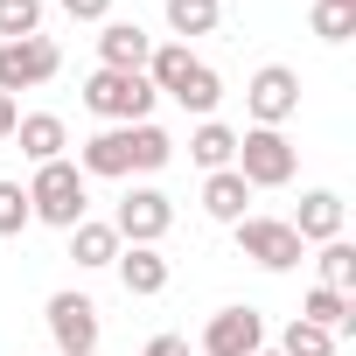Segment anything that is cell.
<instances>
[{"instance_id":"6da1fadb","label":"cell","mask_w":356,"mask_h":356,"mask_svg":"<svg viewBox=\"0 0 356 356\" xmlns=\"http://www.w3.org/2000/svg\"><path fill=\"white\" fill-rule=\"evenodd\" d=\"M175 161V140L154 126V119H140V126H98L84 147H77V175L91 182H126V175H154V168H168Z\"/></svg>"},{"instance_id":"7a4b0ae2","label":"cell","mask_w":356,"mask_h":356,"mask_svg":"<svg viewBox=\"0 0 356 356\" xmlns=\"http://www.w3.org/2000/svg\"><path fill=\"white\" fill-rule=\"evenodd\" d=\"M29 217H35V224H56V231H70V224L91 217V182L77 175L70 154L49 161V168H35V182H29Z\"/></svg>"},{"instance_id":"3957f363","label":"cell","mask_w":356,"mask_h":356,"mask_svg":"<svg viewBox=\"0 0 356 356\" xmlns=\"http://www.w3.org/2000/svg\"><path fill=\"white\" fill-rule=\"evenodd\" d=\"M154 84H147V70H91L84 77V112L91 119H105V126H140V119H154Z\"/></svg>"},{"instance_id":"277c9868","label":"cell","mask_w":356,"mask_h":356,"mask_svg":"<svg viewBox=\"0 0 356 356\" xmlns=\"http://www.w3.org/2000/svg\"><path fill=\"white\" fill-rule=\"evenodd\" d=\"M231 168L245 175L252 196H259V189H286V182H293L300 154H293L286 126H252V133H238V161H231Z\"/></svg>"},{"instance_id":"5b68a950","label":"cell","mask_w":356,"mask_h":356,"mask_svg":"<svg viewBox=\"0 0 356 356\" xmlns=\"http://www.w3.org/2000/svg\"><path fill=\"white\" fill-rule=\"evenodd\" d=\"M231 231H238V252H245L252 266H266V273H293V266L307 259V245L293 238L286 217H238Z\"/></svg>"},{"instance_id":"8992f818","label":"cell","mask_w":356,"mask_h":356,"mask_svg":"<svg viewBox=\"0 0 356 356\" xmlns=\"http://www.w3.org/2000/svg\"><path fill=\"white\" fill-rule=\"evenodd\" d=\"M112 231H119V245H161V238L175 231V203H168L154 182H140V189H126V196H119Z\"/></svg>"},{"instance_id":"52a82bcc","label":"cell","mask_w":356,"mask_h":356,"mask_svg":"<svg viewBox=\"0 0 356 356\" xmlns=\"http://www.w3.org/2000/svg\"><path fill=\"white\" fill-rule=\"evenodd\" d=\"M56 70H63V49H56L49 35H22V42H0V91H8V98H22V91L49 84Z\"/></svg>"},{"instance_id":"ba28073f","label":"cell","mask_w":356,"mask_h":356,"mask_svg":"<svg viewBox=\"0 0 356 356\" xmlns=\"http://www.w3.org/2000/svg\"><path fill=\"white\" fill-rule=\"evenodd\" d=\"M49 335L56 356H98V300L91 293H49Z\"/></svg>"},{"instance_id":"9c48e42d","label":"cell","mask_w":356,"mask_h":356,"mask_svg":"<svg viewBox=\"0 0 356 356\" xmlns=\"http://www.w3.org/2000/svg\"><path fill=\"white\" fill-rule=\"evenodd\" d=\"M245 112H252V126H286V119L300 112V77H293L286 63H266V70L245 84Z\"/></svg>"},{"instance_id":"30bf717a","label":"cell","mask_w":356,"mask_h":356,"mask_svg":"<svg viewBox=\"0 0 356 356\" xmlns=\"http://www.w3.org/2000/svg\"><path fill=\"white\" fill-rule=\"evenodd\" d=\"M266 349V314L259 307H217L203 321V356H259Z\"/></svg>"},{"instance_id":"8fae6325","label":"cell","mask_w":356,"mask_h":356,"mask_svg":"<svg viewBox=\"0 0 356 356\" xmlns=\"http://www.w3.org/2000/svg\"><path fill=\"white\" fill-rule=\"evenodd\" d=\"M119 286L133 293V300H154V293H168V259H161V245H119Z\"/></svg>"},{"instance_id":"7c38bea8","label":"cell","mask_w":356,"mask_h":356,"mask_svg":"<svg viewBox=\"0 0 356 356\" xmlns=\"http://www.w3.org/2000/svg\"><path fill=\"white\" fill-rule=\"evenodd\" d=\"M147 56H154V35H147L140 22H105V35H98V70H147Z\"/></svg>"},{"instance_id":"4fadbf2b","label":"cell","mask_w":356,"mask_h":356,"mask_svg":"<svg viewBox=\"0 0 356 356\" xmlns=\"http://www.w3.org/2000/svg\"><path fill=\"white\" fill-rule=\"evenodd\" d=\"M286 224H293L300 245H328V238H342V196H335V189H307Z\"/></svg>"},{"instance_id":"5bb4252c","label":"cell","mask_w":356,"mask_h":356,"mask_svg":"<svg viewBox=\"0 0 356 356\" xmlns=\"http://www.w3.org/2000/svg\"><path fill=\"white\" fill-rule=\"evenodd\" d=\"M15 140H22V154H29L35 168H49V161H63V147H70V126H63L56 112H22Z\"/></svg>"},{"instance_id":"9a60e30c","label":"cell","mask_w":356,"mask_h":356,"mask_svg":"<svg viewBox=\"0 0 356 356\" xmlns=\"http://www.w3.org/2000/svg\"><path fill=\"white\" fill-rule=\"evenodd\" d=\"M245 203H252V182H245L238 168H217V175H203V210H210L217 224H238V217H252Z\"/></svg>"},{"instance_id":"2e32d148","label":"cell","mask_w":356,"mask_h":356,"mask_svg":"<svg viewBox=\"0 0 356 356\" xmlns=\"http://www.w3.org/2000/svg\"><path fill=\"white\" fill-rule=\"evenodd\" d=\"M168 98L182 105V112H196V119H217V98H224V77H217V70H210V63L196 56V63H189V77L175 84Z\"/></svg>"},{"instance_id":"e0dca14e","label":"cell","mask_w":356,"mask_h":356,"mask_svg":"<svg viewBox=\"0 0 356 356\" xmlns=\"http://www.w3.org/2000/svg\"><path fill=\"white\" fill-rule=\"evenodd\" d=\"M189 161H196L203 175H217V168H231V161H238V133H231L224 119H203V126L189 133Z\"/></svg>"},{"instance_id":"ac0fdd59","label":"cell","mask_w":356,"mask_h":356,"mask_svg":"<svg viewBox=\"0 0 356 356\" xmlns=\"http://www.w3.org/2000/svg\"><path fill=\"white\" fill-rule=\"evenodd\" d=\"M70 259H77L84 273H98V266H112V259H119V231H112V224H98V217H84V224H70Z\"/></svg>"},{"instance_id":"d6986e66","label":"cell","mask_w":356,"mask_h":356,"mask_svg":"<svg viewBox=\"0 0 356 356\" xmlns=\"http://www.w3.org/2000/svg\"><path fill=\"white\" fill-rule=\"evenodd\" d=\"M300 321H314V328H328V335H349V328H356V300L335 293V286H314V293L300 300Z\"/></svg>"},{"instance_id":"ffe728a7","label":"cell","mask_w":356,"mask_h":356,"mask_svg":"<svg viewBox=\"0 0 356 356\" xmlns=\"http://www.w3.org/2000/svg\"><path fill=\"white\" fill-rule=\"evenodd\" d=\"M217 22H224V8H217V0H168V29H175V42L210 35Z\"/></svg>"},{"instance_id":"44dd1931","label":"cell","mask_w":356,"mask_h":356,"mask_svg":"<svg viewBox=\"0 0 356 356\" xmlns=\"http://www.w3.org/2000/svg\"><path fill=\"white\" fill-rule=\"evenodd\" d=\"M314 266H321V286H335V293H349V286H356V245H349V238H328Z\"/></svg>"},{"instance_id":"7402d4cb","label":"cell","mask_w":356,"mask_h":356,"mask_svg":"<svg viewBox=\"0 0 356 356\" xmlns=\"http://www.w3.org/2000/svg\"><path fill=\"white\" fill-rule=\"evenodd\" d=\"M280 356H335V335H328V328H314V321H300V314H293V321H286V328H280Z\"/></svg>"},{"instance_id":"603a6c76","label":"cell","mask_w":356,"mask_h":356,"mask_svg":"<svg viewBox=\"0 0 356 356\" xmlns=\"http://www.w3.org/2000/svg\"><path fill=\"white\" fill-rule=\"evenodd\" d=\"M314 35L321 42H349L356 35V0H314Z\"/></svg>"},{"instance_id":"cb8c5ba5","label":"cell","mask_w":356,"mask_h":356,"mask_svg":"<svg viewBox=\"0 0 356 356\" xmlns=\"http://www.w3.org/2000/svg\"><path fill=\"white\" fill-rule=\"evenodd\" d=\"M42 35V0H0V42Z\"/></svg>"},{"instance_id":"d4e9b609","label":"cell","mask_w":356,"mask_h":356,"mask_svg":"<svg viewBox=\"0 0 356 356\" xmlns=\"http://www.w3.org/2000/svg\"><path fill=\"white\" fill-rule=\"evenodd\" d=\"M29 224V182H0V238H22Z\"/></svg>"},{"instance_id":"484cf974","label":"cell","mask_w":356,"mask_h":356,"mask_svg":"<svg viewBox=\"0 0 356 356\" xmlns=\"http://www.w3.org/2000/svg\"><path fill=\"white\" fill-rule=\"evenodd\" d=\"M70 22H112V0H56Z\"/></svg>"},{"instance_id":"4316f807","label":"cell","mask_w":356,"mask_h":356,"mask_svg":"<svg viewBox=\"0 0 356 356\" xmlns=\"http://www.w3.org/2000/svg\"><path fill=\"white\" fill-rule=\"evenodd\" d=\"M147 356H189V335H154Z\"/></svg>"},{"instance_id":"83f0119b","label":"cell","mask_w":356,"mask_h":356,"mask_svg":"<svg viewBox=\"0 0 356 356\" xmlns=\"http://www.w3.org/2000/svg\"><path fill=\"white\" fill-rule=\"evenodd\" d=\"M15 126H22V105H15L8 91H0V140H15Z\"/></svg>"},{"instance_id":"f1b7e54d","label":"cell","mask_w":356,"mask_h":356,"mask_svg":"<svg viewBox=\"0 0 356 356\" xmlns=\"http://www.w3.org/2000/svg\"><path fill=\"white\" fill-rule=\"evenodd\" d=\"M259 356H280V349H259Z\"/></svg>"}]
</instances>
